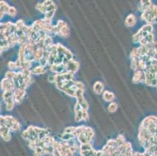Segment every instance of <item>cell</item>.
<instances>
[{
    "label": "cell",
    "mask_w": 157,
    "mask_h": 156,
    "mask_svg": "<svg viewBox=\"0 0 157 156\" xmlns=\"http://www.w3.org/2000/svg\"><path fill=\"white\" fill-rule=\"evenodd\" d=\"M49 70L56 74H60V73L67 72L66 66L64 64H58V65L53 64V65L49 66Z\"/></svg>",
    "instance_id": "obj_11"
},
{
    "label": "cell",
    "mask_w": 157,
    "mask_h": 156,
    "mask_svg": "<svg viewBox=\"0 0 157 156\" xmlns=\"http://www.w3.org/2000/svg\"><path fill=\"white\" fill-rule=\"evenodd\" d=\"M46 71V68L42 66H37L32 70V73L34 75H40L42 74Z\"/></svg>",
    "instance_id": "obj_21"
},
{
    "label": "cell",
    "mask_w": 157,
    "mask_h": 156,
    "mask_svg": "<svg viewBox=\"0 0 157 156\" xmlns=\"http://www.w3.org/2000/svg\"><path fill=\"white\" fill-rule=\"evenodd\" d=\"M115 141H116V144L117 148H120V147H121L122 145H123L126 142L125 137H123V135L122 134L119 135L118 137H117V138L115 139Z\"/></svg>",
    "instance_id": "obj_23"
},
{
    "label": "cell",
    "mask_w": 157,
    "mask_h": 156,
    "mask_svg": "<svg viewBox=\"0 0 157 156\" xmlns=\"http://www.w3.org/2000/svg\"><path fill=\"white\" fill-rule=\"evenodd\" d=\"M75 86L77 87L78 89H81V90H85V84H83L82 82L81 81H75Z\"/></svg>",
    "instance_id": "obj_31"
},
{
    "label": "cell",
    "mask_w": 157,
    "mask_h": 156,
    "mask_svg": "<svg viewBox=\"0 0 157 156\" xmlns=\"http://www.w3.org/2000/svg\"><path fill=\"white\" fill-rule=\"evenodd\" d=\"M145 73L144 70H136L134 72L133 77H132V82L135 84L138 83H145Z\"/></svg>",
    "instance_id": "obj_7"
},
{
    "label": "cell",
    "mask_w": 157,
    "mask_h": 156,
    "mask_svg": "<svg viewBox=\"0 0 157 156\" xmlns=\"http://www.w3.org/2000/svg\"><path fill=\"white\" fill-rule=\"evenodd\" d=\"M36 9L37 10H39L41 13H44V14L47 12V8L44 6L43 3H38L36 5Z\"/></svg>",
    "instance_id": "obj_27"
},
{
    "label": "cell",
    "mask_w": 157,
    "mask_h": 156,
    "mask_svg": "<svg viewBox=\"0 0 157 156\" xmlns=\"http://www.w3.org/2000/svg\"><path fill=\"white\" fill-rule=\"evenodd\" d=\"M88 119H89V115H88V111H83V120L84 121H88Z\"/></svg>",
    "instance_id": "obj_32"
},
{
    "label": "cell",
    "mask_w": 157,
    "mask_h": 156,
    "mask_svg": "<svg viewBox=\"0 0 157 156\" xmlns=\"http://www.w3.org/2000/svg\"><path fill=\"white\" fill-rule=\"evenodd\" d=\"M44 55H45V48H37L36 50L34 51V61L39 62L42 58H44Z\"/></svg>",
    "instance_id": "obj_17"
},
{
    "label": "cell",
    "mask_w": 157,
    "mask_h": 156,
    "mask_svg": "<svg viewBox=\"0 0 157 156\" xmlns=\"http://www.w3.org/2000/svg\"><path fill=\"white\" fill-rule=\"evenodd\" d=\"M25 95H26V90L21 88H15L13 91V99H14L15 103H21Z\"/></svg>",
    "instance_id": "obj_8"
},
{
    "label": "cell",
    "mask_w": 157,
    "mask_h": 156,
    "mask_svg": "<svg viewBox=\"0 0 157 156\" xmlns=\"http://www.w3.org/2000/svg\"><path fill=\"white\" fill-rule=\"evenodd\" d=\"M17 13V11L16 10V8L13 6H10L9 8V11H8V14L10 15V17H16V15Z\"/></svg>",
    "instance_id": "obj_29"
},
{
    "label": "cell",
    "mask_w": 157,
    "mask_h": 156,
    "mask_svg": "<svg viewBox=\"0 0 157 156\" xmlns=\"http://www.w3.org/2000/svg\"><path fill=\"white\" fill-rule=\"evenodd\" d=\"M118 108V104L115 101H112L108 106V111L109 113H115Z\"/></svg>",
    "instance_id": "obj_24"
},
{
    "label": "cell",
    "mask_w": 157,
    "mask_h": 156,
    "mask_svg": "<svg viewBox=\"0 0 157 156\" xmlns=\"http://www.w3.org/2000/svg\"><path fill=\"white\" fill-rule=\"evenodd\" d=\"M16 74H17V72L10 70V71H7V72L6 73L5 78L9 80H13V79H14L15 77H16Z\"/></svg>",
    "instance_id": "obj_26"
},
{
    "label": "cell",
    "mask_w": 157,
    "mask_h": 156,
    "mask_svg": "<svg viewBox=\"0 0 157 156\" xmlns=\"http://www.w3.org/2000/svg\"><path fill=\"white\" fill-rule=\"evenodd\" d=\"M52 45H53V38L50 35H47L46 38L44 39V48L49 47Z\"/></svg>",
    "instance_id": "obj_25"
},
{
    "label": "cell",
    "mask_w": 157,
    "mask_h": 156,
    "mask_svg": "<svg viewBox=\"0 0 157 156\" xmlns=\"http://www.w3.org/2000/svg\"><path fill=\"white\" fill-rule=\"evenodd\" d=\"M156 90H157V84H156Z\"/></svg>",
    "instance_id": "obj_37"
},
{
    "label": "cell",
    "mask_w": 157,
    "mask_h": 156,
    "mask_svg": "<svg viewBox=\"0 0 157 156\" xmlns=\"http://www.w3.org/2000/svg\"><path fill=\"white\" fill-rule=\"evenodd\" d=\"M102 99L105 101H108V102H112L114 101V99H115V94L113 92L109 91H104L103 93L102 94Z\"/></svg>",
    "instance_id": "obj_15"
},
{
    "label": "cell",
    "mask_w": 157,
    "mask_h": 156,
    "mask_svg": "<svg viewBox=\"0 0 157 156\" xmlns=\"http://www.w3.org/2000/svg\"><path fill=\"white\" fill-rule=\"evenodd\" d=\"M7 41L10 48H11V47H13V46L16 45L17 44H18V37L17 36V34H11V35H10V36L7 38Z\"/></svg>",
    "instance_id": "obj_20"
},
{
    "label": "cell",
    "mask_w": 157,
    "mask_h": 156,
    "mask_svg": "<svg viewBox=\"0 0 157 156\" xmlns=\"http://www.w3.org/2000/svg\"><path fill=\"white\" fill-rule=\"evenodd\" d=\"M9 8H10V6L8 5L6 2H4V1L0 2V12L3 13V14H5V13L8 14Z\"/></svg>",
    "instance_id": "obj_22"
},
{
    "label": "cell",
    "mask_w": 157,
    "mask_h": 156,
    "mask_svg": "<svg viewBox=\"0 0 157 156\" xmlns=\"http://www.w3.org/2000/svg\"><path fill=\"white\" fill-rule=\"evenodd\" d=\"M56 27H58V26H56ZM59 28L60 29L59 35H60V36L63 37V38H67V37H69V35H70V28H69V27H68L67 23H66L63 27H59Z\"/></svg>",
    "instance_id": "obj_19"
},
{
    "label": "cell",
    "mask_w": 157,
    "mask_h": 156,
    "mask_svg": "<svg viewBox=\"0 0 157 156\" xmlns=\"http://www.w3.org/2000/svg\"><path fill=\"white\" fill-rule=\"evenodd\" d=\"M136 23H137V17H136L135 15L132 14V13H130L126 17L125 22H124L126 27H134L136 24Z\"/></svg>",
    "instance_id": "obj_13"
},
{
    "label": "cell",
    "mask_w": 157,
    "mask_h": 156,
    "mask_svg": "<svg viewBox=\"0 0 157 156\" xmlns=\"http://www.w3.org/2000/svg\"><path fill=\"white\" fill-rule=\"evenodd\" d=\"M102 151H95V153L92 156H102Z\"/></svg>",
    "instance_id": "obj_34"
},
{
    "label": "cell",
    "mask_w": 157,
    "mask_h": 156,
    "mask_svg": "<svg viewBox=\"0 0 157 156\" xmlns=\"http://www.w3.org/2000/svg\"><path fill=\"white\" fill-rule=\"evenodd\" d=\"M44 25H45V20H39L34 22V24H32V28L33 31H43Z\"/></svg>",
    "instance_id": "obj_14"
},
{
    "label": "cell",
    "mask_w": 157,
    "mask_h": 156,
    "mask_svg": "<svg viewBox=\"0 0 157 156\" xmlns=\"http://www.w3.org/2000/svg\"><path fill=\"white\" fill-rule=\"evenodd\" d=\"M16 88L14 81L13 80L3 78L1 81V89L4 91H13Z\"/></svg>",
    "instance_id": "obj_6"
},
{
    "label": "cell",
    "mask_w": 157,
    "mask_h": 156,
    "mask_svg": "<svg viewBox=\"0 0 157 156\" xmlns=\"http://www.w3.org/2000/svg\"><path fill=\"white\" fill-rule=\"evenodd\" d=\"M3 15H4V14H3V13H1V12H0V20L2 19V18H3Z\"/></svg>",
    "instance_id": "obj_35"
},
{
    "label": "cell",
    "mask_w": 157,
    "mask_h": 156,
    "mask_svg": "<svg viewBox=\"0 0 157 156\" xmlns=\"http://www.w3.org/2000/svg\"><path fill=\"white\" fill-rule=\"evenodd\" d=\"M151 33H153V27L152 24H146L145 25L142 27L140 30L135 34H134L133 41L135 42H139V41L142 38L146 37L148 34H151Z\"/></svg>",
    "instance_id": "obj_3"
},
{
    "label": "cell",
    "mask_w": 157,
    "mask_h": 156,
    "mask_svg": "<svg viewBox=\"0 0 157 156\" xmlns=\"http://www.w3.org/2000/svg\"><path fill=\"white\" fill-rule=\"evenodd\" d=\"M10 130L6 126H0V136L5 141H9L11 139Z\"/></svg>",
    "instance_id": "obj_12"
},
{
    "label": "cell",
    "mask_w": 157,
    "mask_h": 156,
    "mask_svg": "<svg viewBox=\"0 0 157 156\" xmlns=\"http://www.w3.org/2000/svg\"><path fill=\"white\" fill-rule=\"evenodd\" d=\"M16 25V27H17V31H19V30H22L23 27H24L26 24H24V20H17V22L15 24Z\"/></svg>",
    "instance_id": "obj_28"
},
{
    "label": "cell",
    "mask_w": 157,
    "mask_h": 156,
    "mask_svg": "<svg viewBox=\"0 0 157 156\" xmlns=\"http://www.w3.org/2000/svg\"><path fill=\"white\" fill-rule=\"evenodd\" d=\"M104 88H105L104 84L101 81H96L93 85V91L97 94H101L103 93Z\"/></svg>",
    "instance_id": "obj_16"
},
{
    "label": "cell",
    "mask_w": 157,
    "mask_h": 156,
    "mask_svg": "<svg viewBox=\"0 0 157 156\" xmlns=\"http://www.w3.org/2000/svg\"><path fill=\"white\" fill-rule=\"evenodd\" d=\"M94 136L95 132L94 130H92V128L86 127V126H82L81 132L77 135L76 138L77 141L80 143V144H88V143H91Z\"/></svg>",
    "instance_id": "obj_2"
},
{
    "label": "cell",
    "mask_w": 157,
    "mask_h": 156,
    "mask_svg": "<svg viewBox=\"0 0 157 156\" xmlns=\"http://www.w3.org/2000/svg\"><path fill=\"white\" fill-rule=\"evenodd\" d=\"M8 66H9V68H10L12 71L17 70V69H19L16 62H9V63H8Z\"/></svg>",
    "instance_id": "obj_30"
},
{
    "label": "cell",
    "mask_w": 157,
    "mask_h": 156,
    "mask_svg": "<svg viewBox=\"0 0 157 156\" xmlns=\"http://www.w3.org/2000/svg\"><path fill=\"white\" fill-rule=\"evenodd\" d=\"M152 5V1H149V0H142V1H140V3H138V10L142 13L144 10L148 9V8L149 7V6H151Z\"/></svg>",
    "instance_id": "obj_18"
},
{
    "label": "cell",
    "mask_w": 157,
    "mask_h": 156,
    "mask_svg": "<svg viewBox=\"0 0 157 156\" xmlns=\"http://www.w3.org/2000/svg\"><path fill=\"white\" fill-rule=\"evenodd\" d=\"M75 80H64V81L58 82V83H56V87L60 90L62 91H64L67 89L70 88V87H72L73 85H74Z\"/></svg>",
    "instance_id": "obj_10"
},
{
    "label": "cell",
    "mask_w": 157,
    "mask_h": 156,
    "mask_svg": "<svg viewBox=\"0 0 157 156\" xmlns=\"http://www.w3.org/2000/svg\"><path fill=\"white\" fill-rule=\"evenodd\" d=\"M3 52V48H1V47H0V55H1V54H2V52Z\"/></svg>",
    "instance_id": "obj_36"
},
{
    "label": "cell",
    "mask_w": 157,
    "mask_h": 156,
    "mask_svg": "<svg viewBox=\"0 0 157 156\" xmlns=\"http://www.w3.org/2000/svg\"><path fill=\"white\" fill-rule=\"evenodd\" d=\"M6 119V127H8L10 130V131L13 132H17L20 130L21 126L18 122V120H16L14 117L11 115H5Z\"/></svg>",
    "instance_id": "obj_4"
},
{
    "label": "cell",
    "mask_w": 157,
    "mask_h": 156,
    "mask_svg": "<svg viewBox=\"0 0 157 156\" xmlns=\"http://www.w3.org/2000/svg\"><path fill=\"white\" fill-rule=\"evenodd\" d=\"M3 101H5L6 110H12L15 105L14 99H13V91H4L3 94Z\"/></svg>",
    "instance_id": "obj_5"
},
{
    "label": "cell",
    "mask_w": 157,
    "mask_h": 156,
    "mask_svg": "<svg viewBox=\"0 0 157 156\" xmlns=\"http://www.w3.org/2000/svg\"><path fill=\"white\" fill-rule=\"evenodd\" d=\"M65 66L67 72L72 73L74 74L75 73L77 72V70H79V67H80L79 62H77V61H75V60L74 59L70 60V62H68Z\"/></svg>",
    "instance_id": "obj_9"
},
{
    "label": "cell",
    "mask_w": 157,
    "mask_h": 156,
    "mask_svg": "<svg viewBox=\"0 0 157 156\" xmlns=\"http://www.w3.org/2000/svg\"><path fill=\"white\" fill-rule=\"evenodd\" d=\"M141 18L146 24H152L157 22V6L152 4L151 6L142 13Z\"/></svg>",
    "instance_id": "obj_1"
},
{
    "label": "cell",
    "mask_w": 157,
    "mask_h": 156,
    "mask_svg": "<svg viewBox=\"0 0 157 156\" xmlns=\"http://www.w3.org/2000/svg\"><path fill=\"white\" fill-rule=\"evenodd\" d=\"M0 108H1V105H0Z\"/></svg>",
    "instance_id": "obj_38"
},
{
    "label": "cell",
    "mask_w": 157,
    "mask_h": 156,
    "mask_svg": "<svg viewBox=\"0 0 157 156\" xmlns=\"http://www.w3.org/2000/svg\"><path fill=\"white\" fill-rule=\"evenodd\" d=\"M48 80L51 83H55V74L54 75H49L48 76Z\"/></svg>",
    "instance_id": "obj_33"
}]
</instances>
